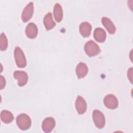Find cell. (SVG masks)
Masks as SVG:
<instances>
[{"mask_svg": "<svg viewBox=\"0 0 133 133\" xmlns=\"http://www.w3.org/2000/svg\"><path fill=\"white\" fill-rule=\"evenodd\" d=\"M44 26L47 30L52 29L56 25L55 22L53 21L52 15L50 12L47 14L44 18Z\"/></svg>", "mask_w": 133, "mask_h": 133, "instance_id": "15", "label": "cell"}, {"mask_svg": "<svg viewBox=\"0 0 133 133\" xmlns=\"http://www.w3.org/2000/svg\"><path fill=\"white\" fill-rule=\"evenodd\" d=\"M37 28L35 23L31 22L27 25L25 29V33L28 37L34 38L37 36Z\"/></svg>", "mask_w": 133, "mask_h": 133, "instance_id": "10", "label": "cell"}, {"mask_svg": "<svg viewBox=\"0 0 133 133\" xmlns=\"http://www.w3.org/2000/svg\"><path fill=\"white\" fill-rule=\"evenodd\" d=\"M102 23L110 34H112L115 33L116 30L115 26L110 19L107 17H103L102 18Z\"/></svg>", "mask_w": 133, "mask_h": 133, "instance_id": "14", "label": "cell"}, {"mask_svg": "<svg viewBox=\"0 0 133 133\" xmlns=\"http://www.w3.org/2000/svg\"><path fill=\"white\" fill-rule=\"evenodd\" d=\"M88 69L86 64L83 62L79 63L76 68V75L78 78L85 77L88 73Z\"/></svg>", "mask_w": 133, "mask_h": 133, "instance_id": "11", "label": "cell"}, {"mask_svg": "<svg viewBox=\"0 0 133 133\" xmlns=\"http://www.w3.org/2000/svg\"><path fill=\"white\" fill-rule=\"evenodd\" d=\"M128 74V78L130 80V82L132 83V68H130L127 72Z\"/></svg>", "mask_w": 133, "mask_h": 133, "instance_id": "20", "label": "cell"}, {"mask_svg": "<svg viewBox=\"0 0 133 133\" xmlns=\"http://www.w3.org/2000/svg\"><path fill=\"white\" fill-rule=\"evenodd\" d=\"M55 121L52 117H47L43 122L42 129L45 132H49L55 126Z\"/></svg>", "mask_w": 133, "mask_h": 133, "instance_id": "9", "label": "cell"}, {"mask_svg": "<svg viewBox=\"0 0 133 133\" xmlns=\"http://www.w3.org/2000/svg\"><path fill=\"white\" fill-rule=\"evenodd\" d=\"M92 117L94 123L97 127L100 129L104 126L105 117L101 111L98 110H94L92 113Z\"/></svg>", "mask_w": 133, "mask_h": 133, "instance_id": "4", "label": "cell"}, {"mask_svg": "<svg viewBox=\"0 0 133 133\" xmlns=\"http://www.w3.org/2000/svg\"><path fill=\"white\" fill-rule=\"evenodd\" d=\"M14 56L17 66L21 68H24L26 65V61L24 53L20 47H16L15 48Z\"/></svg>", "mask_w": 133, "mask_h": 133, "instance_id": "3", "label": "cell"}, {"mask_svg": "<svg viewBox=\"0 0 133 133\" xmlns=\"http://www.w3.org/2000/svg\"><path fill=\"white\" fill-rule=\"evenodd\" d=\"M106 33L105 31L101 28H96L94 33V36L95 40L98 42H103L106 39Z\"/></svg>", "mask_w": 133, "mask_h": 133, "instance_id": "12", "label": "cell"}, {"mask_svg": "<svg viewBox=\"0 0 133 133\" xmlns=\"http://www.w3.org/2000/svg\"><path fill=\"white\" fill-rule=\"evenodd\" d=\"M1 118L3 122L5 123H11L14 117L13 114L9 111L3 110L1 113Z\"/></svg>", "mask_w": 133, "mask_h": 133, "instance_id": "17", "label": "cell"}, {"mask_svg": "<svg viewBox=\"0 0 133 133\" xmlns=\"http://www.w3.org/2000/svg\"><path fill=\"white\" fill-rule=\"evenodd\" d=\"M6 84V81L5 78L2 76H0V88L1 89H2L4 88Z\"/></svg>", "mask_w": 133, "mask_h": 133, "instance_id": "19", "label": "cell"}, {"mask_svg": "<svg viewBox=\"0 0 133 133\" xmlns=\"http://www.w3.org/2000/svg\"><path fill=\"white\" fill-rule=\"evenodd\" d=\"M14 76L18 81V84L19 86H23L26 84L28 76L26 72L22 71H16L14 73Z\"/></svg>", "mask_w": 133, "mask_h": 133, "instance_id": "7", "label": "cell"}, {"mask_svg": "<svg viewBox=\"0 0 133 133\" xmlns=\"http://www.w3.org/2000/svg\"><path fill=\"white\" fill-rule=\"evenodd\" d=\"M103 102L106 107L110 109H114L118 106V101L116 97L112 94H109L104 98Z\"/></svg>", "mask_w": 133, "mask_h": 133, "instance_id": "5", "label": "cell"}, {"mask_svg": "<svg viewBox=\"0 0 133 133\" xmlns=\"http://www.w3.org/2000/svg\"><path fill=\"white\" fill-rule=\"evenodd\" d=\"M8 46L7 37L4 33H2L0 37V49L2 51L6 49Z\"/></svg>", "mask_w": 133, "mask_h": 133, "instance_id": "18", "label": "cell"}, {"mask_svg": "<svg viewBox=\"0 0 133 133\" xmlns=\"http://www.w3.org/2000/svg\"><path fill=\"white\" fill-rule=\"evenodd\" d=\"M91 26L87 22H82L79 25V32L81 34L85 37H88L90 35Z\"/></svg>", "mask_w": 133, "mask_h": 133, "instance_id": "13", "label": "cell"}, {"mask_svg": "<svg viewBox=\"0 0 133 133\" xmlns=\"http://www.w3.org/2000/svg\"><path fill=\"white\" fill-rule=\"evenodd\" d=\"M34 11L33 3H29L24 8L22 13V20L24 22L29 21L32 17Z\"/></svg>", "mask_w": 133, "mask_h": 133, "instance_id": "6", "label": "cell"}, {"mask_svg": "<svg viewBox=\"0 0 133 133\" xmlns=\"http://www.w3.org/2000/svg\"><path fill=\"white\" fill-rule=\"evenodd\" d=\"M54 18L58 22H60L63 18V10L61 5L59 3H56L54 7Z\"/></svg>", "mask_w": 133, "mask_h": 133, "instance_id": "16", "label": "cell"}, {"mask_svg": "<svg viewBox=\"0 0 133 133\" xmlns=\"http://www.w3.org/2000/svg\"><path fill=\"white\" fill-rule=\"evenodd\" d=\"M84 50L86 54L89 57L96 56L100 52L99 47L93 41H89L85 44Z\"/></svg>", "mask_w": 133, "mask_h": 133, "instance_id": "2", "label": "cell"}, {"mask_svg": "<svg viewBox=\"0 0 133 133\" xmlns=\"http://www.w3.org/2000/svg\"><path fill=\"white\" fill-rule=\"evenodd\" d=\"M16 123L20 129L23 130L28 129L31 125V120L26 114H19L16 118Z\"/></svg>", "mask_w": 133, "mask_h": 133, "instance_id": "1", "label": "cell"}, {"mask_svg": "<svg viewBox=\"0 0 133 133\" xmlns=\"http://www.w3.org/2000/svg\"><path fill=\"white\" fill-rule=\"evenodd\" d=\"M75 107L79 114H83L86 112L87 104L85 99L82 97L78 96L77 97L75 102Z\"/></svg>", "mask_w": 133, "mask_h": 133, "instance_id": "8", "label": "cell"}]
</instances>
